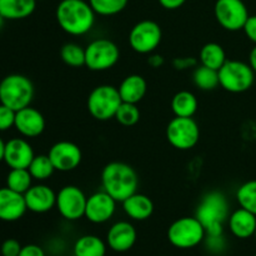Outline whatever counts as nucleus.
I'll return each mask as SVG.
<instances>
[{
  "label": "nucleus",
  "instance_id": "obj_1",
  "mask_svg": "<svg viewBox=\"0 0 256 256\" xmlns=\"http://www.w3.org/2000/svg\"><path fill=\"white\" fill-rule=\"evenodd\" d=\"M95 15L86 0H60L55 10L59 26L72 36L88 34L95 24Z\"/></svg>",
  "mask_w": 256,
  "mask_h": 256
},
{
  "label": "nucleus",
  "instance_id": "obj_2",
  "mask_svg": "<svg viewBox=\"0 0 256 256\" xmlns=\"http://www.w3.org/2000/svg\"><path fill=\"white\" fill-rule=\"evenodd\" d=\"M102 186L116 202H122L136 192L139 176L132 165L122 162H112L102 172Z\"/></svg>",
  "mask_w": 256,
  "mask_h": 256
},
{
  "label": "nucleus",
  "instance_id": "obj_3",
  "mask_svg": "<svg viewBox=\"0 0 256 256\" xmlns=\"http://www.w3.org/2000/svg\"><path fill=\"white\" fill-rule=\"evenodd\" d=\"M195 216L205 228L206 235H222L224 222L229 219V202L222 192H209L202 198Z\"/></svg>",
  "mask_w": 256,
  "mask_h": 256
},
{
  "label": "nucleus",
  "instance_id": "obj_4",
  "mask_svg": "<svg viewBox=\"0 0 256 256\" xmlns=\"http://www.w3.org/2000/svg\"><path fill=\"white\" fill-rule=\"evenodd\" d=\"M34 92V85L29 78L22 74H10L0 82V104L19 112L30 106Z\"/></svg>",
  "mask_w": 256,
  "mask_h": 256
},
{
  "label": "nucleus",
  "instance_id": "obj_5",
  "mask_svg": "<svg viewBox=\"0 0 256 256\" xmlns=\"http://www.w3.org/2000/svg\"><path fill=\"white\" fill-rule=\"evenodd\" d=\"M122 102L118 88L104 84L94 88L88 96L86 106L90 115L99 122L114 119Z\"/></svg>",
  "mask_w": 256,
  "mask_h": 256
},
{
  "label": "nucleus",
  "instance_id": "obj_6",
  "mask_svg": "<svg viewBox=\"0 0 256 256\" xmlns=\"http://www.w3.org/2000/svg\"><path fill=\"white\" fill-rule=\"evenodd\" d=\"M206 232L196 216H184L175 220L168 229V239L178 249H192L202 244Z\"/></svg>",
  "mask_w": 256,
  "mask_h": 256
},
{
  "label": "nucleus",
  "instance_id": "obj_7",
  "mask_svg": "<svg viewBox=\"0 0 256 256\" xmlns=\"http://www.w3.org/2000/svg\"><path fill=\"white\" fill-rule=\"evenodd\" d=\"M218 72L220 86L232 94L248 92L255 82V72L240 60H226Z\"/></svg>",
  "mask_w": 256,
  "mask_h": 256
},
{
  "label": "nucleus",
  "instance_id": "obj_8",
  "mask_svg": "<svg viewBox=\"0 0 256 256\" xmlns=\"http://www.w3.org/2000/svg\"><path fill=\"white\" fill-rule=\"evenodd\" d=\"M120 50L112 40L99 38L85 46V66L92 72H105L116 65Z\"/></svg>",
  "mask_w": 256,
  "mask_h": 256
},
{
  "label": "nucleus",
  "instance_id": "obj_9",
  "mask_svg": "<svg viewBox=\"0 0 256 256\" xmlns=\"http://www.w3.org/2000/svg\"><path fill=\"white\" fill-rule=\"evenodd\" d=\"M162 39L160 25L154 20H142L129 32V45L138 54H152L159 48Z\"/></svg>",
  "mask_w": 256,
  "mask_h": 256
},
{
  "label": "nucleus",
  "instance_id": "obj_10",
  "mask_svg": "<svg viewBox=\"0 0 256 256\" xmlns=\"http://www.w3.org/2000/svg\"><path fill=\"white\" fill-rule=\"evenodd\" d=\"M200 129L192 118L175 116L166 126V139L178 150H190L198 144Z\"/></svg>",
  "mask_w": 256,
  "mask_h": 256
},
{
  "label": "nucleus",
  "instance_id": "obj_11",
  "mask_svg": "<svg viewBox=\"0 0 256 256\" xmlns=\"http://www.w3.org/2000/svg\"><path fill=\"white\" fill-rule=\"evenodd\" d=\"M214 15L220 26L228 32L242 30L250 16L249 10L242 0H216Z\"/></svg>",
  "mask_w": 256,
  "mask_h": 256
},
{
  "label": "nucleus",
  "instance_id": "obj_12",
  "mask_svg": "<svg viewBox=\"0 0 256 256\" xmlns=\"http://www.w3.org/2000/svg\"><path fill=\"white\" fill-rule=\"evenodd\" d=\"M86 200L88 196L80 188L75 185H66L56 192L55 208L65 220L75 222L85 216Z\"/></svg>",
  "mask_w": 256,
  "mask_h": 256
},
{
  "label": "nucleus",
  "instance_id": "obj_13",
  "mask_svg": "<svg viewBox=\"0 0 256 256\" xmlns=\"http://www.w3.org/2000/svg\"><path fill=\"white\" fill-rule=\"evenodd\" d=\"M48 155H49L55 170L62 172L75 170L79 166L82 159V152L80 148L75 142H66V140L55 142L50 148Z\"/></svg>",
  "mask_w": 256,
  "mask_h": 256
},
{
  "label": "nucleus",
  "instance_id": "obj_14",
  "mask_svg": "<svg viewBox=\"0 0 256 256\" xmlns=\"http://www.w3.org/2000/svg\"><path fill=\"white\" fill-rule=\"evenodd\" d=\"M116 202V200L104 190L94 192L88 196L85 218L92 224H104L114 216Z\"/></svg>",
  "mask_w": 256,
  "mask_h": 256
},
{
  "label": "nucleus",
  "instance_id": "obj_15",
  "mask_svg": "<svg viewBox=\"0 0 256 256\" xmlns=\"http://www.w3.org/2000/svg\"><path fill=\"white\" fill-rule=\"evenodd\" d=\"M138 232L134 225L129 222H118L109 228L106 234V245L116 252H129L135 245Z\"/></svg>",
  "mask_w": 256,
  "mask_h": 256
},
{
  "label": "nucleus",
  "instance_id": "obj_16",
  "mask_svg": "<svg viewBox=\"0 0 256 256\" xmlns=\"http://www.w3.org/2000/svg\"><path fill=\"white\" fill-rule=\"evenodd\" d=\"M34 156L32 145L22 138H14L5 142L4 162L10 169H28Z\"/></svg>",
  "mask_w": 256,
  "mask_h": 256
},
{
  "label": "nucleus",
  "instance_id": "obj_17",
  "mask_svg": "<svg viewBox=\"0 0 256 256\" xmlns=\"http://www.w3.org/2000/svg\"><path fill=\"white\" fill-rule=\"evenodd\" d=\"M45 118L35 108L26 106L16 112L14 128L25 138H38L45 130Z\"/></svg>",
  "mask_w": 256,
  "mask_h": 256
},
{
  "label": "nucleus",
  "instance_id": "obj_18",
  "mask_svg": "<svg viewBox=\"0 0 256 256\" xmlns=\"http://www.w3.org/2000/svg\"><path fill=\"white\" fill-rule=\"evenodd\" d=\"M26 210L24 195L8 186L0 189V220L8 222H16L24 216Z\"/></svg>",
  "mask_w": 256,
  "mask_h": 256
},
{
  "label": "nucleus",
  "instance_id": "obj_19",
  "mask_svg": "<svg viewBox=\"0 0 256 256\" xmlns=\"http://www.w3.org/2000/svg\"><path fill=\"white\" fill-rule=\"evenodd\" d=\"M24 198L28 210L35 214L50 212L56 204V192L45 184L32 185L24 194Z\"/></svg>",
  "mask_w": 256,
  "mask_h": 256
},
{
  "label": "nucleus",
  "instance_id": "obj_20",
  "mask_svg": "<svg viewBox=\"0 0 256 256\" xmlns=\"http://www.w3.org/2000/svg\"><path fill=\"white\" fill-rule=\"evenodd\" d=\"M230 232L238 239H249L256 230V215L239 208L229 215L228 219Z\"/></svg>",
  "mask_w": 256,
  "mask_h": 256
},
{
  "label": "nucleus",
  "instance_id": "obj_21",
  "mask_svg": "<svg viewBox=\"0 0 256 256\" xmlns=\"http://www.w3.org/2000/svg\"><path fill=\"white\" fill-rule=\"evenodd\" d=\"M125 214L135 222L148 220L154 212V202L148 195L134 192L122 202Z\"/></svg>",
  "mask_w": 256,
  "mask_h": 256
},
{
  "label": "nucleus",
  "instance_id": "obj_22",
  "mask_svg": "<svg viewBox=\"0 0 256 256\" xmlns=\"http://www.w3.org/2000/svg\"><path fill=\"white\" fill-rule=\"evenodd\" d=\"M120 98L124 102H132V104H138L144 99L148 92L146 80L139 74H132L124 78L120 82L119 88Z\"/></svg>",
  "mask_w": 256,
  "mask_h": 256
},
{
  "label": "nucleus",
  "instance_id": "obj_23",
  "mask_svg": "<svg viewBox=\"0 0 256 256\" xmlns=\"http://www.w3.org/2000/svg\"><path fill=\"white\" fill-rule=\"evenodd\" d=\"M36 8V0H0V15L5 20L29 18Z\"/></svg>",
  "mask_w": 256,
  "mask_h": 256
},
{
  "label": "nucleus",
  "instance_id": "obj_24",
  "mask_svg": "<svg viewBox=\"0 0 256 256\" xmlns=\"http://www.w3.org/2000/svg\"><path fill=\"white\" fill-rule=\"evenodd\" d=\"M106 242L96 235H82L75 242L74 256H105Z\"/></svg>",
  "mask_w": 256,
  "mask_h": 256
},
{
  "label": "nucleus",
  "instance_id": "obj_25",
  "mask_svg": "<svg viewBox=\"0 0 256 256\" xmlns=\"http://www.w3.org/2000/svg\"><path fill=\"white\" fill-rule=\"evenodd\" d=\"M198 98L189 90L178 92L172 99V110L175 116L192 118L198 112Z\"/></svg>",
  "mask_w": 256,
  "mask_h": 256
},
{
  "label": "nucleus",
  "instance_id": "obj_26",
  "mask_svg": "<svg viewBox=\"0 0 256 256\" xmlns=\"http://www.w3.org/2000/svg\"><path fill=\"white\" fill-rule=\"evenodd\" d=\"M200 65L210 68V69L219 70L226 62V52L224 48L218 42H206L200 49L199 52Z\"/></svg>",
  "mask_w": 256,
  "mask_h": 256
},
{
  "label": "nucleus",
  "instance_id": "obj_27",
  "mask_svg": "<svg viewBox=\"0 0 256 256\" xmlns=\"http://www.w3.org/2000/svg\"><path fill=\"white\" fill-rule=\"evenodd\" d=\"M192 82L198 89L202 92H212L219 85V72L204 65H198L192 72Z\"/></svg>",
  "mask_w": 256,
  "mask_h": 256
},
{
  "label": "nucleus",
  "instance_id": "obj_28",
  "mask_svg": "<svg viewBox=\"0 0 256 256\" xmlns=\"http://www.w3.org/2000/svg\"><path fill=\"white\" fill-rule=\"evenodd\" d=\"M29 172L32 174V179L38 182H44L48 180L55 172V168L50 160L49 155H35L34 159L30 162L28 168Z\"/></svg>",
  "mask_w": 256,
  "mask_h": 256
},
{
  "label": "nucleus",
  "instance_id": "obj_29",
  "mask_svg": "<svg viewBox=\"0 0 256 256\" xmlns=\"http://www.w3.org/2000/svg\"><path fill=\"white\" fill-rule=\"evenodd\" d=\"M32 176L28 169H10L6 176V186L24 195L32 185Z\"/></svg>",
  "mask_w": 256,
  "mask_h": 256
},
{
  "label": "nucleus",
  "instance_id": "obj_30",
  "mask_svg": "<svg viewBox=\"0 0 256 256\" xmlns=\"http://www.w3.org/2000/svg\"><path fill=\"white\" fill-rule=\"evenodd\" d=\"M236 200L240 208L256 215V180H249L238 188Z\"/></svg>",
  "mask_w": 256,
  "mask_h": 256
},
{
  "label": "nucleus",
  "instance_id": "obj_31",
  "mask_svg": "<svg viewBox=\"0 0 256 256\" xmlns=\"http://www.w3.org/2000/svg\"><path fill=\"white\" fill-rule=\"evenodd\" d=\"M62 60L72 68H80L85 65V48L76 42H66L60 50Z\"/></svg>",
  "mask_w": 256,
  "mask_h": 256
},
{
  "label": "nucleus",
  "instance_id": "obj_32",
  "mask_svg": "<svg viewBox=\"0 0 256 256\" xmlns=\"http://www.w3.org/2000/svg\"><path fill=\"white\" fill-rule=\"evenodd\" d=\"M95 14L112 16L122 12L128 6L129 0H88Z\"/></svg>",
  "mask_w": 256,
  "mask_h": 256
},
{
  "label": "nucleus",
  "instance_id": "obj_33",
  "mask_svg": "<svg viewBox=\"0 0 256 256\" xmlns=\"http://www.w3.org/2000/svg\"><path fill=\"white\" fill-rule=\"evenodd\" d=\"M115 120L119 122L122 126H134L138 124L140 120V110L136 106V104H132V102H124L120 104L119 109H118L116 114H115Z\"/></svg>",
  "mask_w": 256,
  "mask_h": 256
},
{
  "label": "nucleus",
  "instance_id": "obj_34",
  "mask_svg": "<svg viewBox=\"0 0 256 256\" xmlns=\"http://www.w3.org/2000/svg\"><path fill=\"white\" fill-rule=\"evenodd\" d=\"M15 115H16L15 110L10 109L6 105L0 104V132H6L14 126Z\"/></svg>",
  "mask_w": 256,
  "mask_h": 256
},
{
  "label": "nucleus",
  "instance_id": "obj_35",
  "mask_svg": "<svg viewBox=\"0 0 256 256\" xmlns=\"http://www.w3.org/2000/svg\"><path fill=\"white\" fill-rule=\"evenodd\" d=\"M22 248V246L18 240L6 239L2 244L0 252H2V256H19Z\"/></svg>",
  "mask_w": 256,
  "mask_h": 256
},
{
  "label": "nucleus",
  "instance_id": "obj_36",
  "mask_svg": "<svg viewBox=\"0 0 256 256\" xmlns=\"http://www.w3.org/2000/svg\"><path fill=\"white\" fill-rule=\"evenodd\" d=\"M172 66L176 70H188L198 66V60L192 56L175 58L172 60Z\"/></svg>",
  "mask_w": 256,
  "mask_h": 256
},
{
  "label": "nucleus",
  "instance_id": "obj_37",
  "mask_svg": "<svg viewBox=\"0 0 256 256\" xmlns=\"http://www.w3.org/2000/svg\"><path fill=\"white\" fill-rule=\"evenodd\" d=\"M244 32L248 39L256 45V15H250L244 25Z\"/></svg>",
  "mask_w": 256,
  "mask_h": 256
},
{
  "label": "nucleus",
  "instance_id": "obj_38",
  "mask_svg": "<svg viewBox=\"0 0 256 256\" xmlns=\"http://www.w3.org/2000/svg\"><path fill=\"white\" fill-rule=\"evenodd\" d=\"M19 256H45V252L42 248H40L39 245L28 244L22 248V252H20Z\"/></svg>",
  "mask_w": 256,
  "mask_h": 256
},
{
  "label": "nucleus",
  "instance_id": "obj_39",
  "mask_svg": "<svg viewBox=\"0 0 256 256\" xmlns=\"http://www.w3.org/2000/svg\"><path fill=\"white\" fill-rule=\"evenodd\" d=\"M159 4L166 10H176L186 2V0H158Z\"/></svg>",
  "mask_w": 256,
  "mask_h": 256
},
{
  "label": "nucleus",
  "instance_id": "obj_40",
  "mask_svg": "<svg viewBox=\"0 0 256 256\" xmlns=\"http://www.w3.org/2000/svg\"><path fill=\"white\" fill-rule=\"evenodd\" d=\"M165 60L164 58L160 54H149V58H148V64L150 65L154 69H158V68H162L164 65Z\"/></svg>",
  "mask_w": 256,
  "mask_h": 256
},
{
  "label": "nucleus",
  "instance_id": "obj_41",
  "mask_svg": "<svg viewBox=\"0 0 256 256\" xmlns=\"http://www.w3.org/2000/svg\"><path fill=\"white\" fill-rule=\"evenodd\" d=\"M249 65L252 66V69L254 70L256 74V45L252 49L249 54Z\"/></svg>",
  "mask_w": 256,
  "mask_h": 256
},
{
  "label": "nucleus",
  "instance_id": "obj_42",
  "mask_svg": "<svg viewBox=\"0 0 256 256\" xmlns=\"http://www.w3.org/2000/svg\"><path fill=\"white\" fill-rule=\"evenodd\" d=\"M4 152H5V142L4 140L0 138V162L4 160Z\"/></svg>",
  "mask_w": 256,
  "mask_h": 256
},
{
  "label": "nucleus",
  "instance_id": "obj_43",
  "mask_svg": "<svg viewBox=\"0 0 256 256\" xmlns=\"http://www.w3.org/2000/svg\"><path fill=\"white\" fill-rule=\"evenodd\" d=\"M4 22H5V19L2 16V15H0V30H2V25H4Z\"/></svg>",
  "mask_w": 256,
  "mask_h": 256
},
{
  "label": "nucleus",
  "instance_id": "obj_44",
  "mask_svg": "<svg viewBox=\"0 0 256 256\" xmlns=\"http://www.w3.org/2000/svg\"><path fill=\"white\" fill-rule=\"evenodd\" d=\"M254 236H255V239H256V230H255V234H254Z\"/></svg>",
  "mask_w": 256,
  "mask_h": 256
},
{
  "label": "nucleus",
  "instance_id": "obj_45",
  "mask_svg": "<svg viewBox=\"0 0 256 256\" xmlns=\"http://www.w3.org/2000/svg\"><path fill=\"white\" fill-rule=\"evenodd\" d=\"M36 2H42V0H36Z\"/></svg>",
  "mask_w": 256,
  "mask_h": 256
},
{
  "label": "nucleus",
  "instance_id": "obj_46",
  "mask_svg": "<svg viewBox=\"0 0 256 256\" xmlns=\"http://www.w3.org/2000/svg\"><path fill=\"white\" fill-rule=\"evenodd\" d=\"M255 256H256V255H255Z\"/></svg>",
  "mask_w": 256,
  "mask_h": 256
}]
</instances>
